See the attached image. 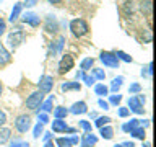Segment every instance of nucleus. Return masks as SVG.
Masks as SVG:
<instances>
[{"instance_id":"obj_1","label":"nucleus","mask_w":156,"mask_h":147,"mask_svg":"<svg viewBox=\"0 0 156 147\" xmlns=\"http://www.w3.org/2000/svg\"><path fill=\"white\" fill-rule=\"evenodd\" d=\"M70 31H72L73 36L83 38L85 34H88V31H90V26H88V23L83 18H75L70 21Z\"/></svg>"},{"instance_id":"obj_2","label":"nucleus","mask_w":156,"mask_h":147,"mask_svg":"<svg viewBox=\"0 0 156 147\" xmlns=\"http://www.w3.org/2000/svg\"><path fill=\"white\" fill-rule=\"evenodd\" d=\"M52 132L55 134H76L75 127H70L65 119H54L52 121Z\"/></svg>"},{"instance_id":"obj_3","label":"nucleus","mask_w":156,"mask_h":147,"mask_svg":"<svg viewBox=\"0 0 156 147\" xmlns=\"http://www.w3.org/2000/svg\"><path fill=\"white\" fill-rule=\"evenodd\" d=\"M42 101H44V93L36 90V92H33L31 95L26 98V108H28V110H31V111H37Z\"/></svg>"},{"instance_id":"obj_4","label":"nucleus","mask_w":156,"mask_h":147,"mask_svg":"<svg viewBox=\"0 0 156 147\" xmlns=\"http://www.w3.org/2000/svg\"><path fill=\"white\" fill-rule=\"evenodd\" d=\"M99 61L104 64L106 67H109V69H117V67H119V59L115 57L114 52L101 51V54H99Z\"/></svg>"},{"instance_id":"obj_5","label":"nucleus","mask_w":156,"mask_h":147,"mask_svg":"<svg viewBox=\"0 0 156 147\" xmlns=\"http://www.w3.org/2000/svg\"><path fill=\"white\" fill-rule=\"evenodd\" d=\"M15 127H16V131L21 132V134L28 132L29 127H31V116H29V115H20V116H16V119H15Z\"/></svg>"},{"instance_id":"obj_6","label":"nucleus","mask_w":156,"mask_h":147,"mask_svg":"<svg viewBox=\"0 0 156 147\" xmlns=\"http://www.w3.org/2000/svg\"><path fill=\"white\" fill-rule=\"evenodd\" d=\"M127 108H129V111L135 113V115H143V113H145L143 103L140 101V98L136 95L129 96V100H127Z\"/></svg>"},{"instance_id":"obj_7","label":"nucleus","mask_w":156,"mask_h":147,"mask_svg":"<svg viewBox=\"0 0 156 147\" xmlns=\"http://www.w3.org/2000/svg\"><path fill=\"white\" fill-rule=\"evenodd\" d=\"M73 66H75V59H73L72 54H63L60 62H58V74H67L70 72Z\"/></svg>"},{"instance_id":"obj_8","label":"nucleus","mask_w":156,"mask_h":147,"mask_svg":"<svg viewBox=\"0 0 156 147\" xmlns=\"http://www.w3.org/2000/svg\"><path fill=\"white\" fill-rule=\"evenodd\" d=\"M23 41H24V31H23V29H16V31L10 33V34H8V39H7L8 46L12 47L13 51H15V49H16Z\"/></svg>"},{"instance_id":"obj_9","label":"nucleus","mask_w":156,"mask_h":147,"mask_svg":"<svg viewBox=\"0 0 156 147\" xmlns=\"http://www.w3.org/2000/svg\"><path fill=\"white\" fill-rule=\"evenodd\" d=\"M37 87H39V92H41V93L52 92L54 77L52 75H41V77H39V82H37Z\"/></svg>"},{"instance_id":"obj_10","label":"nucleus","mask_w":156,"mask_h":147,"mask_svg":"<svg viewBox=\"0 0 156 147\" xmlns=\"http://www.w3.org/2000/svg\"><path fill=\"white\" fill-rule=\"evenodd\" d=\"M20 18L23 20V23H26V24H29V26H33V28H37L39 24H41V17H39L37 13H34V12L21 13Z\"/></svg>"},{"instance_id":"obj_11","label":"nucleus","mask_w":156,"mask_h":147,"mask_svg":"<svg viewBox=\"0 0 156 147\" xmlns=\"http://www.w3.org/2000/svg\"><path fill=\"white\" fill-rule=\"evenodd\" d=\"M68 113L70 115H85V113H88V105H86V101H75L73 105L68 108Z\"/></svg>"},{"instance_id":"obj_12","label":"nucleus","mask_w":156,"mask_h":147,"mask_svg":"<svg viewBox=\"0 0 156 147\" xmlns=\"http://www.w3.org/2000/svg\"><path fill=\"white\" fill-rule=\"evenodd\" d=\"M44 28H46V31H49V33H57L58 31V20H57L55 15H47Z\"/></svg>"},{"instance_id":"obj_13","label":"nucleus","mask_w":156,"mask_h":147,"mask_svg":"<svg viewBox=\"0 0 156 147\" xmlns=\"http://www.w3.org/2000/svg\"><path fill=\"white\" fill-rule=\"evenodd\" d=\"M63 44H65V36H58L57 41H55V43H52V44H51V47H49V56L54 57V56H57V54H60V52H62Z\"/></svg>"},{"instance_id":"obj_14","label":"nucleus","mask_w":156,"mask_h":147,"mask_svg":"<svg viewBox=\"0 0 156 147\" xmlns=\"http://www.w3.org/2000/svg\"><path fill=\"white\" fill-rule=\"evenodd\" d=\"M80 142H81V147H93L98 144V136H94L93 132H88L80 139Z\"/></svg>"},{"instance_id":"obj_15","label":"nucleus","mask_w":156,"mask_h":147,"mask_svg":"<svg viewBox=\"0 0 156 147\" xmlns=\"http://www.w3.org/2000/svg\"><path fill=\"white\" fill-rule=\"evenodd\" d=\"M21 13H23V3L21 2H16V3L13 5V8H12V13H10V17H8V21L15 23L20 17H21Z\"/></svg>"},{"instance_id":"obj_16","label":"nucleus","mask_w":156,"mask_h":147,"mask_svg":"<svg viewBox=\"0 0 156 147\" xmlns=\"http://www.w3.org/2000/svg\"><path fill=\"white\" fill-rule=\"evenodd\" d=\"M10 61H12V54H10V51L3 46L2 43H0V67L7 66Z\"/></svg>"},{"instance_id":"obj_17","label":"nucleus","mask_w":156,"mask_h":147,"mask_svg":"<svg viewBox=\"0 0 156 147\" xmlns=\"http://www.w3.org/2000/svg\"><path fill=\"white\" fill-rule=\"evenodd\" d=\"M54 110V95H51L49 98H46L42 103H41V106H39V110L37 111H42V113H51Z\"/></svg>"},{"instance_id":"obj_18","label":"nucleus","mask_w":156,"mask_h":147,"mask_svg":"<svg viewBox=\"0 0 156 147\" xmlns=\"http://www.w3.org/2000/svg\"><path fill=\"white\" fill-rule=\"evenodd\" d=\"M52 115H54V119H65L68 116V108L65 106H55L52 110Z\"/></svg>"},{"instance_id":"obj_19","label":"nucleus","mask_w":156,"mask_h":147,"mask_svg":"<svg viewBox=\"0 0 156 147\" xmlns=\"http://www.w3.org/2000/svg\"><path fill=\"white\" fill-rule=\"evenodd\" d=\"M62 92H72V90H75V92H80L81 90V83L80 82H63L62 85Z\"/></svg>"},{"instance_id":"obj_20","label":"nucleus","mask_w":156,"mask_h":147,"mask_svg":"<svg viewBox=\"0 0 156 147\" xmlns=\"http://www.w3.org/2000/svg\"><path fill=\"white\" fill-rule=\"evenodd\" d=\"M136 126H140V119H136V118H132L130 121H127V123H124V124L120 126V129L125 132V134H129V132L132 131V129H135Z\"/></svg>"},{"instance_id":"obj_21","label":"nucleus","mask_w":156,"mask_h":147,"mask_svg":"<svg viewBox=\"0 0 156 147\" xmlns=\"http://www.w3.org/2000/svg\"><path fill=\"white\" fill-rule=\"evenodd\" d=\"M122 85H124V77H122V75L112 78L111 87H109V92H112V93H119V90L122 88Z\"/></svg>"},{"instance_id":"obj_22","label":"nucleus","mask_w":156,"mask_h":147,"mask_svg":"<svg viewBox=\"0 0 156 147\" xmlns=\"http://www.w3.org/2000/svg\"><path fill=\"white\" fill-rule=\"evenodd\" d=\"M10 137H12V129H10V127H5V126L0 127V145L7 144L10 141Z\"/></svg>"},{"instance_id":"obj_23","label":"nucleus","mask_w":156,"mask_h":147,"mask_svg":"<svg viewBox=\"0 0 156 147\" xmlns=\"http://www.w3.org/2000/svg\"><path fill=\"white\" fill-rule=\"evenodd\" d=\"M129 134L133 137V139H140V141H143L145 137H146V131H145V127H141V126H136L135 129H132Z\"/></svg>"},{"instance_id":"obj_24","label":"nucleus","mask_w":156,"mask_h":147,"mask_svg":"<svg viewBox=\"0 0 156 147\" xmlns=\"http://www.w3.org/2000/svg\"><path fill=\"white\" fill-rule=\"evenodd\" d=\"M99 134H101L102 139L111 141L112 137H114V129H112L111 126H102V127H99Z\"/></svg>"},{"instance_id":"obj_25","label":"nucleus","mask_w":156,"mask_h":147,"mask_svg":"<svg viewBox=\"0 0 156 147\" xmlns=\"http://www.w3.org/2000/svg\"><path fill=\"white\" fill-rule=\"evenodd\" d=\"M93 66H94V59L93 57H85V59H81V62H80V70L88 72V70L93 69Z\"/></svg>"},{"instance_id":"obj_26","label":"nucleus","mask_w":156,"mask_h":147,"mask_svg":"<svg viewBox=\"0 0 156 147\" xmlns=\"http://www.w3.org/2000/svg\"><path fill=\"white\" fill-rule=\"evenodd\" d=\"M94 93L98 96H106V95H109V87L104 85V83H96L94 85Z\"/></svg>"},{"instance_id":"obj_27","label":"nucleus","mask_w":156,"mask_h":147,"mask_svg":"<svg viewBox=\"0 0 156 147\" xmlns=\"http://www.w3.org/2000/svg\"><path fill=\"white\" fill-rule=\"evenodd\" d=\"M54 144H55V147H73L70 137H57Z\"/></svg>"},{"instance_id":"obj_28","label":"nucleus","mask_w":156,"mask_h":147,"mask_svg":"<svg viewBox=\"0 0 156 147\" xmlns=\"http://www.w3.org/2000/svg\"><path fill=\"white\" fill-rule=\"evenodd\" d=\"M114 54H115V57L119 59V62H120V61H124V62H127V64H132V62H133V57L129 56V54L124 52V51H120V49H119V51H115Z\"/></svg>"},{"instance_id":"obj_29","label":"nucleus","mask_w":156,"mask_h":147,"mask_svg":"<svg viewBox=\"0 0 156 147\" xmlns=\"http://www.w3.org/2000/svg\"><path fill=\"white\" fill-rule=\"evenodd\" d=\"M120 101H122V95L120 93H112V95H109V106H120Z\"/></svg>"},{"instance_id":"obj_30","label":"nucleus","mask_w":156,"mask_h":147,"mask_svg":"<svg viewBox=\"0 0 156 147\" xmlns=\"http://www.w3.org/2000/svg\"><path fill=\"white\" fill-rule=\"evenodd\" d=\"M91 75L94 77V80H104V78H106V72L102 70V69L93 67L91 69Z\"/></svg>"},{"instance_id":"obj_31","label":"nucleus","mask_w":156,"mask_h":147,"mask_svg":"<svg viewBox=\"0 0 156 147\" xmlns=\"http://www.w3.org/2000/svg\"><path fill=\"white\" fill-rule=\"evenodd\" d=\"M111 121H112V119H111L109 116H98L96 121H94V126H96V127H102V126H107Z\"/></svg>"},{"instance_id":"obj_32","label":"nucleus","mask_w":156,"mask_h":147,"mask_svg":"<svg viewBox=\"0 0 156 147\" xmlns=\"http://www.w3.org/2000/svg\"><path fill=\"white\" fill-rule=\"evenodd\" d=\"M78 126L81 127L83 131H85V134H88V132H93V124L90 121H86V119H80L78 121Z\"/></svg>"},{"instance_id":"obj_33","label":"nucleus","mask_w":156,"mask_h":147,"mask_svg":"<svg viewBox=\"0 0 156 147\" xmlns=\"http://www.w3.org/2000/svg\"><path fill=\"white\" fill-rule=\"evenodd\" d=\"M151 75H153V62H148V64H146V67L141 69V77L150 78Z\"/></svg>"},{"instance_id":"obj_34","label":"nucleus","mask_w":156,"mask_h":147,"mask_svg":"<svg viewBox=\"0 0 156 147\" xmlns=\"http://www.w3.org/2000/svg\"><path fill=\"white\" fill-rule=\"evenodd\" d=\"M42 132H44V124L37 123V124L34 126V129H33V137L34 139H39V137L42 136Z\"/></svg>"},{"instance_id":"obj_35","label":"nucleus","mask_w":156,"mask_h":147,"mask_svg":"<svg viewBox=\"0 0 156 147\" xmlns=\"http://www.w3.org/2000/svg\"><path fill=\"white\" fill-rule=\"evenodd\" d=\"M140 8H141V12H143L145 15H151V0H143L140 5Z\"/></svg>"},{"instance_id":"obj_36","label":"nucleus","mask_w":156,"mask_h":147,"mask_svg":"<svg viewBox=\"0 0 156 147\" xmlns=\"http://www.w3.org/2000/svg\"><path fill=\"white\" fill-rule=\"evenodd\" d=\"M124 12H125V17H130V15H133L135 8H133V3H132L130 0H125V3H124Z\"/></svg>"},{"instance_id":"obj_37","label":"nucleus","mask_w":156,"mask_h":147,"mask_svg":"<svg viewBox=\"0 0 156 147\" xmlns=\"http://www.w3.org/2000/svg\"><path fill=\"white\" fill-rule=\"evenodd\" d=\"M10 147H29V142L23 139H13L10 142Z\"/></svg>"},{"instance_id":"obj_38","label":"nucleus","mask_w":156,"mask_h":147,"mask_svg":"<svg viewBox=\"0 0 156 147\" xmlns=\"http://www.w3.org/2000/svg\"><path fill=\"white\" fill-rule=\"evenodd\" d=\"M81 80L85 82V85H86V87H91V85H94V82H96V80H94V77H93V75H88L86 72L83 74Z\"/></svg>"},{"instance_id":"obj_39","label":"nucleus","mask_w":156,"mask_h":147,"mask_svg":"<svg viewBox=\"0 0 156 147\" xmlns=\"http://www.w3.org/2000/svg\"><path fill=\"white\" fill-rule=\"evenodd\" d=\"M49 121H51V119H49V115H47V113L37 111V123H41V124H47Z\"/></svg>"},{"instance_id":"obj_40","label":"nucleus","mask_w":156,"mask_h":147,"mask_svg":"<svg viewBox=\"0 0 156 147\" xmlns=\"http://www.w3.org/2000/svg\"><path fill=\"white\" fill-rule=\"evenodd\" d=\"M129 93L130 95H136V93H141V85L140 83H132V85L129 87Z\"/></svg>"},{"instance_id":"obj_41","label":"nucleus","mask_w":156,"mask_h":147,"mask_svg":"<svg viewBox=\"0 0 156 147\" xmlns=\"http://www.w3.org/2000/svg\"><path fill=\"white\" fill-rule=\"evenodd\" d=\"M117 115H119V118H127L130 115V111L127 106H117Z\"/></svg>"},{"instance_id":"obj_42","label":"nucleus","mask_w":156,"mask_h":147,"mask_svg":"<svg viewBox=\"0 0 156 147\" xmlns=\"http://www.w3.org/2000/svg\"><path fill=\"white\" fill-rule=\"evenodd\" d=\"M37 3H39V0H24V2H23V7L33 8V7H36Z\"/></svg>"},{"instance_id":"obj_43","label":"nucleus","mask_w":156,"mask_h":147,"mask_svg":"<svg viewBox=\"0 0 156 147\" xmlns=\"http://www.w3.org/2000/svg\"><path fill=\"white\" fill-rule=\"evenodd\" d=\"M98 106L102 108V110H109V103H107L104 98H99V100H98Z\"/></svg>"},{"instance_id":"obj_44","label":"nucleus","mask_w":156,"mask_h":147,"mask_svg":"<svg viewBox=\"0 0 156 147\" xmlns=\"http://www.w3.org/2000/svg\"><path fill=\"white\" fill-rule=\"evenodd\" d=\"M114 147H135V144L132 141H124V142H119V144H115Z\"/></svg>"},{"instance_id":"obj_45","label":"nucleus","mask_w":156,"mask_h":147,"mask_svg":"<svg viewBox=\"0 0 156 147\" xmlns=\"http://www.w3.org/2000/svg\"><path fill=\"white\" fill-rule=\"evenodd\" d=\"M5 123H7V115H5V111L0 110V127L5 126Z\"/></svg>"},{"instance_id":"obj_46","label":"nucleus","mask_w":156,"mask_h":147,"mask_svg":"<svg viewBox=\"0 0 156 147\" xmlns=\"http://www.w3.org/2000/svg\"><path fill=\"white\" fill-rule=\"evenodd\" d=\"M5 29H7V21L0 18V36H2V34L5 33Z\"/></svg>"},{"instance_id":"obj_47","label":"nucleus","mask_w":156,"mask_h":147,"mask_svg":"<svg viewBox=\"0 0 156 147\" xmlns=\"http://www.w3.org/2000/svg\"><path fill=\"white\" fill-rule=\"evenodd\" d=\"M51 137H52V131H46V132H42V139H44V142L51 141Z\"/></svg>"},{"instance_id":"obj_48","label":"nucleus","mask_w":156,"mask_h":147,"mask_svg":"<svg viewBox=\"0 0 156 147\" xmlns=\"http://www.w3.org/2000/svg\"><path fill=\"white\" fill-rule=\"evenodd\" d=\"M70 139H72V144H73V145H76L78 142H80V137H78L76 134H73V136L70 137Z\"/></svg>"},{"instance_id":"obj_49","label":"nucleus","mask_w":156,"mask_h":147,"mask_svg":"<svg viewBox=\"0 0 156 147\" xmlns=\"http://www.w3.org/2000/svg\"><path fill=\"white\" fill-rule=\"evenodd\" d=\"M44 147H55V144L52 141H47V142H44Z\"/></svg>"},{"instance_id":"obj_50","label":"nucleus","mask_w":156,"mask_h":147,"mask_svg":"<svg viewBox=\"0 0 156 147\" xmlns=\"http://www.w3.org/2000/svg\"><path fill=\"white\" fill-rule=\"evenodd\" d=\"M49 3H52V5H57V3H62L63 0H47Z\"/></svg>"},{"instance_id":"obj_51","label":"nucleus","mask_w":156,"mask_h":147,"mask_svg":"<svg viewBox=\"0 0 156 147\" xmlns=\"http://www.w3.org/2000/svg\"><path fill=\"white\" fill-rule=\"evenodd\" d=\"M90 118H91V119H96V118H98V113L91 111V113H90Z\"/></svg>"},{"instance_id":"obj_52","label":"nucleus","mask_w":156,"mask_h":147,"mask_svg":"<svg viewBox=\"0 0 156 147\" xmlns=\"http://www.w3.org/2000/svg\"><path fill=\"white\" fill-rule=\"evenodd\" d=\"M141 147H151V144H148V142H146V144H143Z\"/></svg>"},{"instance_id":"obj_53","label":"nucleus","mask_w":156,"mask_h":147,"mask_svg":"<svg viewBox=\"0 0 156 147\" xmlns=\"http://www.w3.org/2000/svg\"><path fill=\"white\" fill-rule=\"evenodd\" d=\"M2 90H3V88H2V83H0V95H2Z\"/></svg>"}]
</instances>
